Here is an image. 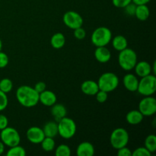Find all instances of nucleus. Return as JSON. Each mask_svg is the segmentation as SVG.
<instances>
[{
	"instance_id": "1",
	"label": "nucleus",
	"mask_w": 156,
	"mask_h": 156,
	"mask_svg": "<svg viewBox=\"0 0 156 156\" xmlns=\"http://www.w3.org/2000/svg\"><path fill=\"white\" fill-rule=\"evenodd\" d=\"M16 98L24 108H33L39 103V93L33 87L21 85L16 91Z\"/></svg>"
},
{
	"instance_id": "2",
	"label": "nucleus",
	"mask_w": 156,
	"mask_h": 156,
	"mask_svg": "<svg viewBox=\"0 0 156 156\" xmlns=\"http://www.w3.org/2000/svg\"><path fill=\"white\" fill-rule=\"evenodd\" d=\"M138 62L137 54L133 50L126 47L120 51L118 56V62L120 66L125 71L133 69L136 64Z\"/></svg>"
},
{
	"instance_id": "3",
	"label": "nucleus",
	"mask_w": 156,
	"mask_h": 156,
	"mask_svg": "<svg viewBox=\"0 0 156 156\" xmlns=\"http://www.w3.org/2000/svg\"><path fill=\"white\" fill-rule=\"evenodd\" d=\"M112 40V32L107 27H99L91 34V43L98 47H106Z\"/></svg>"
},
{
	"instance_id": "4",
	"label": "nucleus",
	"mask_w": 156,
	"mask_h": 156,
	"mask_svg": "<svg viewBox=\"0 0 156 156\" xmlns=\"http://www.w3.org/2000/svg\"><path fill=\"white\" fill-rule=\"evenodd\" d=\"M57 123L58 134L62 138L65 140H69L74 136L77 130V126L76 122L73 119L66 116L65 117L59 120Z\"/></svg>"
},
{
	"instance_id": "5",
	"label": "nucleus",
	"mask_w": 156,
	"mask_h": 156,
	"mask_svg": "<svg viewBox=\"0 0 156 156\" xmlns=\"http://www.w3.org/2000/svg\"><path fill=\"white\" fill-rule=\"evenodd\" d=\"M99 90H102L109 93L114 91L119 85V78L115 73L108 72L99 77L98 81Z\"/></svg>"
},
{
	"instance_id": "6",
	"label": "nucleus",
	"mask_w": 156,
	"mask_h": 156,
	"mask_svg": "<svg viewBox=\"0 0 156 156\" xmlns=\"http://www.w3.org/2000/svg\"><path fill=\"white\" fill-rule=\"evenodd\" d=\"M129 140V136L127 130L124 128H116L112 131L110 136L111 146L115 149H119L127 146Z\"/></svg>"
},
{
	"instance_id": "7",
	"label": "nucleus",
	"mask_w": 156,
	"mask_h": 156,
	"mask_svg": "<svg viewBox=\"0 0 156 156\" xmlns=\"http://www.w3.org/2000/svg\"><path fill=\"white\" fill-rule=\"evenodd\" d=\"M137 91L143 96H151L156 91V77L155 75H148L139 80Z\"/></svg>"
},
{
	"instance_id": "8",
	"label": "nucleus",
	"mask_w": 156,
	"mask_h": 156,
	"mask_svg": "<svg viewBox=\"0 0 156 156\" xmlns=\"http://www.w3.org/2000/svg\"><path fill=\"white\" fill-rule=\"evenodd\" d=\"M0 139L3 144L9 148L19 145L21 143V136L18 130L9 126L2 129L0 133Z\"/></svg>"
},
{
	"instance_id": "9",
	"label": "nucleus",
	"mask_w": 156,
	"mask_h": 156,
	"mask_svg": "<svg viewBox=\"0 0 156 156\" xmlns=\"http://www.w3.org/2000/svg\"><path fill=\"white\" fill-rule=\"evenodd\" d=\"M139 111L144 117H151L156 113V99L151 96H144L139 103Z\"/></svg>"
},
{
	"instance_id": "10",
	"label": "nucleus",
	"mask_w": 156,
	"mask_h": 156,
	"mask_svg": "<svg viewBox=\"0 0 156 156\" xmlns=\"http://www.w3.org/2000/svg\"><path fill=\"white\" fill-rule=\"evenodd\" d=\"M62 21L69 28L75 30L78 27H82L84 20L80 14L78 12L75 11H68L63 15Z\"/></svg>"
},
{
	"instance_id": "11",
	"label": "nucleus",
	"mask_w": 156,
	"mask_h": 156,
	"mask_svg": "<svg viewBox=\"0 0 156 156\" xmlns=\"http://www.w3.org/2000/svg\"><path fill=\"white\" fill-rule=\"evenodd\" d=\"M26 136L30 143L34 144H40L44 140L45 135L42 128L39 126H31L26 132Z\"/></svg>"
},
{
	"instance_id": "12",
	"label": "nucleus",
	"mask_w": 156,
	"mask_h": 156,
	"mask_svg": "<svg viewBox=\"0 0 156 156\" xmlns=\"http://www.w3.org/2000/svg\"><path fill=\"white\" fill-rule=\"evenodd\" d=\"M123 84L127 91L135 92V91H137V88H138L139 79L135 75L132 73H128L123 76Z\"/></svg>"
},
{
	"instance_id": "13",
	"label": "nucleus",
	"mask_w": 156,
	"mask_h": 156,
	"mask_svg": "<svg viewBox=\"0 0 156 156\" xmlns=\"http://www.w3.org/2000/svg\"><path fill=\"white\" fill-rule=\"evenodd\" d=\"M57 98L56 94L52 91L46 89L41 94H39V102L42 105L47 107L53 106L54 104L56 103Z\"/></svg>"
},
{
	"instance_id": "14",
	"label": "nucleus",
	"mask_w": 156,
	"mask_h": 156,
	"mask_svg": "<svg viewBox=\"0 0 156 156\" xmlns=\"http://www.w3.org/2000/svg\"><path fill=\"white\" fill-rule=\"evenodd\" d=\"M81 91L86 95L94 96L99 91L98 82L93 80H86L81 85Z\"/></svg>"
},
{
	"instance_id": "15",
	"label": "nucleus",
	"mask_w": 156,
	"mask_h": 156,
	"mask_svg": "<svg viewBox=\"0 0 156 156\" xmlns=\"http://www.w3.org/2000/svg\"><path fill=\"white\" fill-rule=\"evenodd\" d=\"M94 57L101 63H106L111 59V53L106 47H98L94 50Z\"/></svg>"
},
{
	"instance_id": "16",
	"label": "nucleus",
	"mask_w": 156,
	"mask_h": 156,
	"mask_svg": "<svg viewBox=\"0 0 156 156\" xmlns=\"http://www.w3.org/2000/svg\"><path fill=\"white\" fill-rule=\"evenodd\" d=\"M134 69H135L136 76L142 78L148 76V75L152 74V67L146 61H140V62H137L135 67H134Z\"/></svg>"
},
{
	"instance_id": "17",
	"label": "nucleus",
	"mask_w": 156,
	"mask_h": 156,
	"mask_svg": "<svg viewBox=\"0 0 156 156\" xmlns=\"http://www.w3.org/2000/svg\"><path fill=\"white\" fill-rule=\"evenodd\" d=\"M94 147L89 142H82L79 143L76 149L78 156H93L94 155Z\"/></svg>"
},
{
	"instance_id": "18",
	"label": "nucleus",
	"mask_w": 156,
	"mask_h": 156,
	"mask_svg": "<svg viewBox=\"0 0 156 156\" xmlns=\"http://www.w3.org/2000/svg\"><path fill=\"white\" fill-rule=\"evenodd\" d=\"M67 111L66 107L62 104H54L51 106V114L56 122L66 116Z\"/></svg>"
},
{
	"instance_id": "19",
	"label": "nucleus",
	"mask_w": 156,
	"mask_h": 156,
	"mask_svg": "<svg viewBox=\"0 0 156 156\" xmlns=\"http://www.w3.org/2000/svg\"><path fill=\"white\" fill-rule=\"evenodd\" d=\"M144 116L141 114L139 110H133L129 111L126 115V120L129 124L137 125L140 124L143 120Z\"/></svg>"
},
{
	"instance_id": "20",
	"label": "nucleus",
	"mask_w": 156,
	"mask_h": 156,
	"mask_svg": "<svg viewBox=\"0 0 156 156\" xmlns=\"http://www.w3.org/2000/svg\"><path fill=\"white\" fill-rule=\"evenodd\" d=\"M43 131L46 137L54 138L58 135V123L56 121H49L44 126Z\"/></svg>"
},
{
	"instance_id": "21",
	"label": "nucleus",
	"mask_w": 156,
	"mask_h": 156,
	"mask_svg": "<svg viewBox=\"0 0 156 156\" xmlns=\"http://www.w3.org/2000/svg\"><path fill=\"white\" fill-rule=\"evenodd\" d=\"M150 15V10L147 5H139L136 8L135 15L136 18L140 21H146Z\"/></svg>"
},
{
	"instance_id": "22",
	"label": "nucleus",
	"mask_w": 156,
	"mask_h": 156,
	"mask_svg": "<svg viewBox=\"0 0 156 156\" xmlns=\"http://www.w3.org/2000/svg\"><path fill=\"white\" fill-rule=\"evenodd\" d=\"M66 44V37L64 34L60 32L54 34L51 37L50 39V44L53 47V48L59 50V49L62 48Z\"/></svg>"
},
{
	"instance_id": "23",
	"label": "nucleus",
	"mask_w": 156,
	"mask_h": 156,
	"mask_svg": "<svg viewBox=\"0 0 156 156\" xmlns=\"http://www.w3.org/2000/svg\"><path fill=\"white\" fill-rule=\"evenodd\" d=\"M114 48L117 51H121L128 47V41L123 35H117L111 40Z\"/></svg>"
},
{
	"instance_id": "24",
	"label": "nucleus",
	"mask_w": 156,
	"mask_h": 156,
	"mask_svg": "<svg viewBox=\"0 0 156 156\" xmlns=\"http://www.w3.org/2000/svg\"><path fill=\"white\" fill-rule=\"evenodd\" d=\"M40 144L41 145V147H42L43 150L47 152H50L54 150L55 146H56V143H55L53 138L46 136L44 137V139L42 140V142Z\"/></svg>"
},
{
	"instance_id": "25",
	"label": "nucleus",
	"mask_w": 156,
	"mask_h": 156,
	"mask_svg": "<svg viewBox=\"0 0 156 156\" xmlns=\"http://www.w3.org/2000/svg\"><path fill=\"white\" fill-rule=\"evenodd\" d=\"M145 147L151 152L154 153L156 151V136L150 134L145 140Z\"/></svg>"
},
{
	"instance_id": "26",
	"label": "nucleus",
	"mask_w": 156,
	"mask_h": 156,
	"mask_svg": "<svg viewBox=\"0 0 156 156\" xmlns=\"http://www.w3.org/2000/svg\"><path fill=\"white\" fill-rule=\"evenodd\" d=\"M7 156H25L26 155V151L22 146L20 145H17V146H12V147L9 148L8 150Z\"/></svg>"
},
{
	"instance_id": "27",
	"label": "nucleus",
	"mask_w": 156,
	"mask_h": 156,
	"mask_svg": "<svg viewBox=\"0 0 156 156\" xmlns=\"http://www.w3.org/2000/svg\"><path fill=\"white\" fill-rule=\"evenodd\" d=\"M13 88L12 81L9 78H4L0 81V90L5 93L10 92Z\"/></svg>"
},
{
	"instance_id": "28",
	"label": "nucleus",
	"mask_w": 156,
	"mask_h": 156,
	"mask_svg": "<svg viewBox=\"0 0 156 156\" xmlns=\"http://www.w3.org/2000/svg\"><path fill=\"white\" fill-rule=\"evenodd\" d=\"M56 156H69L71 155V149L67 145L61 144L55 150Z\"/></svg>"
},
{
	"instance_id": "29",
	"label": "nucleus",
	"mask_w": 156,
	"mask_h": 156,
	"mask_svg": "<svg viewBox=\"0 0 156 156\" xmlns=\"http://www.w3.org/2000/svg\"><path fill=\"white\" fill-rule=\"evenodd\" d=\"M152 153L145 146L139 147L132 152V156H151Z\"/></svg>"
},
{
	"instance_id": "30",
	"label": "nucleus",
	"mask_w": 156,
	"mask_h": 156,
	"mask_svg": "<svg viewBox=\"0 0 156 156\" xmlns=\"http://www.w3.org/2000/svg\"><path fill=\"white\" fill-rule=\"evenodd\" d=\"M9 105V99L6 93L3 92L0 90V111H2L7 108Z\"/></svg>"
},
{
	"instance_id": "31",
	"label": "nucleus",
	"mask_w": 156,
	"mask_h": 156,
	"mask_svg": "<svg viewBox=\"0 0 156 156\" xmlns=\"http://www.w3.org/2000/svg\"><path fill=\"white\" fill-rule=\"evenodd\" d=\"M96 99H97L98 102L99 103H105L107 101L108 98V93L106 92L105 91H102V90H99L97 92V94H95Z\"/></svg>"
},
{
	"instance_id": "32",
	"label": "nucleus",
	"mask_w": 156,
	"mask_h": 156,
	"mask_svg": "<svg viewBox=\"0 0 156 156\" xmlns=\"http://www.w3.org/2000/svg\"><path fill=\"white\" fill-rule=\"evenodd\" d=\"M73 30H74V37L77 40L81 41L86 37V32H85V29L82 28V27H78Z\"/></svg>"
},
{
	"instance_id": "33",
	"label": "nucleus",
	"mask_w": 156,
	"mask_h": 156,
	"mask_svg": "<svg viewBox=\"0 0 156 156\" xmlns=\"http://www.w3.org/2000/svg\"><path fill=\"white\" fill-rule=\"evenodd\" d=\"M9 62V59L8 55L4 52L0 51V69L5 68L8 66Z\"/></svg>"
},
{
	"instance_id": "34",
	"label": "nucleus",
	"mask_w": 156,
	"mask_h": 156,
	"mask_svg": "<svg viewBox=\"0 0 156 156\" xmlns=\"http://www.w3.org/2000/svg\"><path fill=\"white\" fill-rule=\"evenodd\" d=\"M132 2V0H112V3L115 7L123 9L127 5Z\"/></svg>"
},
{
	"instance_id": "35",
	"label": "nucleus",
	"mask_w": 156,
	"mask_h": 156,
	"mask_svg": "<svg viewBox=\"0 0 156 156\" xmlns=\"http://www.w3.org/2000/svg\"><path fill=\"white\" fill-rule=\"evenodd\" d=\"M136 5L134 4L133 2L129 3V5L126 6L123 9H125V12L129 16H133V15H135V12H136Z\"/></svg>"
},
{
	"instance_id": "36",
	"label": "nucleus",
	"mask_w": 156,
	"mask_h": 156,
	"mask_svg": "<svg viewBox=\"0 0 156 156\" xmlns=\"http://www.w3.org/2000/svg\"><path fill=\"white\" fill-rule=\"evenodd\" d=\"M117 154L118 156H132V151L128 147L124 146L117 149Z\"/></svg>"
},
{
	"instance_id": "37",
	"label": "nucleus",
	"mask_w": 156,
	"mask_h": 156,
	"mask_svg": "<svg viewBox=\"0 0 156 156\" xmlns=\"http://www.w3.org/2000/svg\"><path fill=\"white\" fill-rule=\"evenodd\" d=\"M36 91L39 94H41V92H43L44 91H45L47 89V85H46L45 82H38L37 83H36V85L34 87Z\"/></svg>"
},
{
	"instance_id": "38",
	"label": "nucleus",
	"mask_w": 156,
	"mask_h": 156,
	"mask_svg": "<svg viewBox=\"0 0 156 156\" xmlns=\"http://www.w3.org/2000/svg\"><path fill=\"white\" fill-rule=\"evenodd\" d=\"M9 126V120L4 114H0V130Z\"/></svg>"
},
{
	"instance_id": "39",
	"label": "nucleus",
	"mask_w": 156,
	"mask_h": 156,
	"mask_svg": "<svg viewBox=\"0 0 156 156\" xmlns=\"http://www.w3.org/2000/svg\"><path fill=\"white\" fill-rule=\"evenodd\" d=\"M151 0H132V2L134 4L139 5H147Z\"/></svg>"
},
{
	"instance_id": "40",
	"label": "nucleus",
	"mask_w": 156,
	"mask_h": 156,
	"mask_svg": "<svg viewBox=\"0 0 156 156\" xmlns=\"http://www.w3.org/2000/svg\"><path fill=\"white\" fill-rule=\"evenodd\" d=\"M4 150H5V145L3 144L2 142L0 140V155L4 152Z\"/></svg>"
},
{
	"instance_id": "41",
	"label": "nucleus",
	"mask_w": 156,
	"mask_h": 156,
	"mask_svg": "<svg viewBox=\"0 0 156 156\" xmlns=\"http://www.w3.org/2000/svg\"><path fill=\"white\" fill-rule=\"evenodd\" d=\"M2 42L1 39H0V51L2 50Z\"/></svg>"
}]
</instances>
